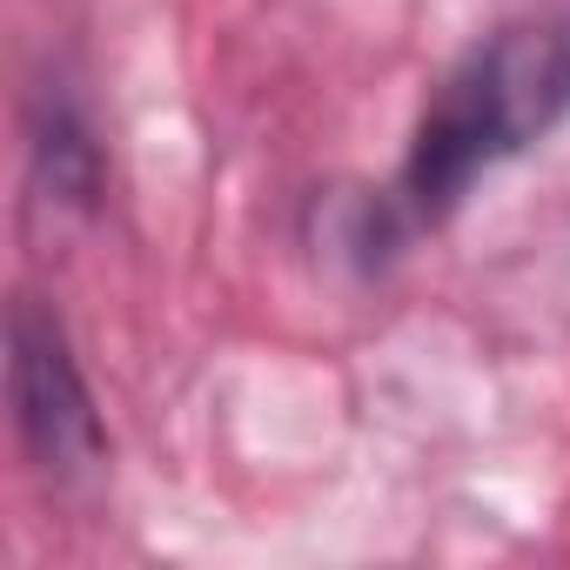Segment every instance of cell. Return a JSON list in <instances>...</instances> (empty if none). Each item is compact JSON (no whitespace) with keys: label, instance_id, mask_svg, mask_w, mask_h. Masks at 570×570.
<instances>
[{"label":"cell","instance_id":"obj_1","mask_svg":"<svg viewBox=\"0 0 570 570\" xmlns=\"http://www.w3.org/2000/svg\"><path fill=\"white\" fill-rule=\"evenodd\" d=\"M570 115V0L483 35L423 101L396 175L356 208V262L383 268L436 235L483 175L537 148Z\"/></svg>","mask_w":570,"mask_h":570},{"label":"cell","instance_id":"obj_2","mask_svg":"<svg viewBox=\"0 0 570 570\" xmlns=\"http://www.w3.org/2000/svg\"><path fill=\"white\" fill-rule=\"evenodd\" d=\"M8 403L28 463L48 483H88L108 463V423L68 343V323L41 296H14L8 309Z\"/></svg>","mask_w":570,"mask_h":570},{"label":"cell","instance_id":"obj_3","mask_svg":"<svg viewBox=\"0 0 570 570\" xmlns=\"http://www.w3.org/2000/svg\"><path fill=\"white\" fill-rule=\"evenodd\" d=\"M28 168H35V188L61 208L95 215L108 202V148L68 88H41L28 101Z\"/></svg>","mask_w":570,"mask_h":570}]
</instances>
